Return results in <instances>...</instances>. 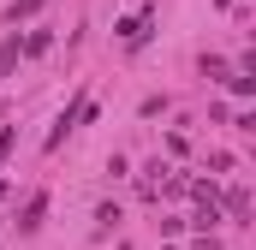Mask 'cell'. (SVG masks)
<instances>
[{
  "instance_id": "7",
  "label": "cell",
  "mask_w": 256,
  "mask_h": 250,
  "mask_svg": "<svg viewBox=\"0 0 256 250\" xmlns=\"http://www.w3.org/2000/svg\"><path fill=\"white\" fill-rule=\"evenodd\" d=\"M220 84H226V90H232L238 102H250V96H256V78H250V72H226Z\"/></svg>"
},
{
  "instance_id": "13",
  "label": "cell",
  "mask_w": 256,
  "mask_h": 250,
  "mask_svg": "<svg viewBox=\"0 0 256 250\" xmlns=\"http://www.w3.org/2000/svg\"><path fill=\"white\" fill-rule=\"evenodd\" d=\"M191 250H220V238H214V232H202V238H196Z\"/></svg>"
},
{
  "instance_id": "9",
  "label": "cell",
  "mask_w": 256,
  "mask_h": 250,
  "mask_svg": "<svg viewBox=\"0 0 256 250\" xmlns=\"http://www.w3.org/2000/svg\"><path fill=\"white\" fill-rule=\"evenodd\" d=\"M196 66H202V78H214V84H220V78H226V72H232V66L220 60V54H202V60H196Z\"/></svg>"
},
{
  "instance_id": "4",
  "label": "cell",
  "mask_w": 256,
  "mask_h": 250,
  "mask_svg": "<svg viewBox=\"0 0 256 250\" xmlns=\"http://www.w3.org/2000/svg\"><path fill=\"white\" fill-rule=\"evenodd\" d=\"M42 6H48V0H12V6H6V24L18 30V24H30V18H36Z\"/></svg>"
},
{
  "instance_id": "5",
  "label": "cell",
  "mask_w": 256,
  "mask_h": 250,
  "mask_svg": "<svg viewBox=\"0 0 256 250\" xmlns=\"http://www.w3.org/2000/svg\"><path fill=\"white\" fill-rule=\"evenodd\" d=\"M226 214H232L238 226L250 220V190H244V185H232V190H226Z\"/></svg>"
},
{
  "instance_id": "3",
  "label": "cell",
  "mask_w": 256,
  "mask_h": 250,
  "mask_svg": "<svg viewBox=\"0 0 256 250\" xmlns=\"http://www.w3.org/2000/svg\"><path fill=\"white\" fill-rule=\"evenodd\" d=\"M149 24H155V12L143 6V12H131V18H120L114 30H120V42H126V48H143V42H149Z\"/></svg>"
},
{
  "instance_id": "11",
  "label": "cell",
  "mask_w": 256,
  "mask_h": 250,
  "mask_svg": "<svg viewBox=\"0 0 256 250\" xmlns=\"http://www.w3.org/2000/svg\"><path fill=\"white\" fill-rule=\"evenodd\" d=\"M114 226H120V208L102 202V208H96V232H114Z\"/></svg>"
},
{
  "instance_id": "6",
  "label": "cell",
  "mask_w": 256,
  "mask_h": 250,
  "mask_svg": "<svg viewBox=\"0 0 256 250\" xmlns=\"http://www.w3.org/2000/svg\"><path fill=\"white\" fill-rule=\"evenodd\" d=\"M185 226H196V232H214V226H220V202H196V214L185 220Z\"/></svg>"
},
{
  "instance_id": "12",
  "label": "cell",
  "mask_w": 256,
  "mask_h": 250,
  "mask_svg": "<svg viewBox=\"0 0 256 250\" xmlns=\"http://www.w3.org/2000/svg\"><path fill=\"white\" fill-rule=\"evenodd\" d=\"M12 149H18V131H12V125H0V167H6V155H12Z\"/></svg>"
},
{
  "instance_id": "2",
  "label": "cell",
  "mask_w": 256,
  "mask_h": 250,
  "mask_svg": "<svg viewBox=\"0 0 256 250\" xmlns=\"http://www.w3.org/2000/svg\"><path fill=\"white\" fill-rule=\"evenodd\" d=\"M42 220H48V190H30V196H24V208L12 214V232H18V238H30V232H42Z\"/></svg>"
},
{
  "instance_id": "10",
  "label": "cell",
  "mask_w": 256,
  "mask_h": 250,
  "mask_svg": "<svg viewBox=\"0 0 256 250\" xmlns=\"http://www.w3.org/2000/svg\"><path fill=\"white\" fill-rule=\"evenodd\" d=\"M48 48H54L48 30H30V36H24V54H48Z\"/></svg>"
},
{
  "instance_id": "1",
  "label": "cell",
  "mask_w": 256,
  "mask_h": 250,
  "mask_svg": "<svg viewBox=\"0 0 256 250\" xmlns=\"http://www.w3.org/2000/svg\"><path fill=\"white\" fill-rule=\"evenodd\" d=\"M84 120H96V102H90V90H78V96L66 102V114L54 120V131H48V149H60V143H66V137H72Z\"/></svg>"
},
{
  "instance_id": "8",
  "label": "cell",
  "mask_w": 256,
  "mask_h": 250,
  "mask_svg": "<svg viewBox=\"0 0 256 250\" xmlns=\"http://www.w3.org/2000/svg\"><path fill=\"white\" fill-rule=\"evenodd\" d=\"M18 60H24V42H18V30H12V36L0 42V78H6V72H12Z\"/></svg>"
}]
</instances>
